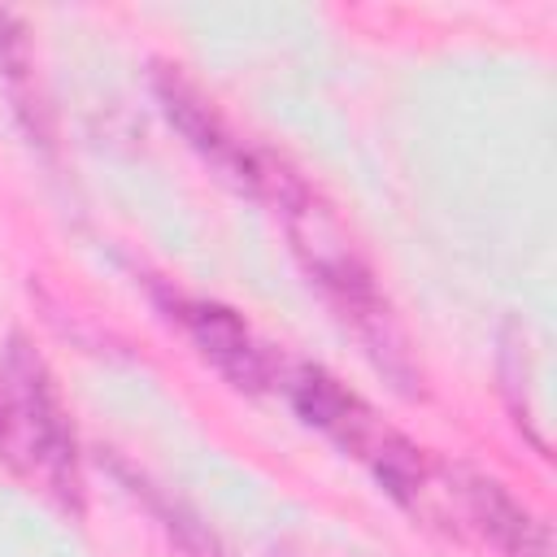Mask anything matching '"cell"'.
<instances>
[{
    "mask_svg": "<svg viewBox=\"0 0 557 557\" xmlns=\"http://www.w3.org/2000/svg\"><path fill=\"white\" fill-rule=\"evenodd\" d=\"M278 209H283L292 248H296L305 274L322 287L326 305L361 339L370 361L400 392L413 396L418 392V370H413V357L405 348V335H400V326H396V318L387 309V296L374 283V270L366 265V257L357 252V244L348 239V231L339 226L331 205L318 191H309L300 178H292L278 191Z\"/></svg>",
    "mask_w": 557,
    "mask_h": 557,
    "instance_id": "6da1fadb",
    "label": "cell"
},
{
    "mask_svg": "<svg viewBox=\"0 0 557 557\" xmlns=\"http://www.w3.org/2000/svg\"><path fill=\"white\" fill-rule=\"evenodd\" d=\"M292 405L300 409V418L309 426H318L348 457H357L396 505H405L422 522L444 527L448 500H453V474L440 479L435 461L409 435H400L396 426H387L335 374H326L322 366H300L296 379H292Z\"/></svg>",
    "mask_w": 557,
    "mask_h": 557,
    "instance_id": "7a4b0ae2",
    "label": "cell"
},
{
    "mask_svg": "<svg viewBox=\"0 0 557 557\" xmlns=\"http://www.w3.org/2000/svg\"><path fill=\"white\" fill-rule=\"evenodd\" d=\"M0 440H9L26 466L48 483V492L83 513V470H78V435L61 405L57 379L44 357L13 335L0 361Z\"/></svg>",
    "mask_w": 557,
    "mask_h": 557,
    "instance_id": "3957f363",
    "label": "cell"
},
{
    "mask_svg": "<svg viewBox=\"0 0 557 557\" xmlns=\"http://www.w3.org/2000/svg\"><path fill=\"white\" fill-rule=\"evenodd\" d=\"M157 100H161L165 117L183 131V139H187L226 183H235L239 191L278 200V191L292 183V170H283V165H274L270 157L252 152V148L222 122V113H218L178 70H161V74H157Z\"/></svg>",
    "mask_w": 557,
    "mask_h": 557,
    "instance_id": "277c9868",
    "label": "cell"
},
{
    "mask_svg": "<svg viewBox=\"0 0 557 557\" xmlns=\"http://www.w3.org/2000/svg\"><path fill=\"white\" fill-rule=\"evenodd\" d=\"M165 309L170 318L183 322V331L191 335L196 352L239 392H265L270 379H274V366H270V352L261 348V339L252 335V326L218 305V300H187V296H165Z\"/></svg>",
    "mask_w": 557,
    "mask_h": 557,
    "instance_id": "5b68a950",
    "label": "cell"
},
{
    "mask_svg": "<svg viewBox=\"0 0 557 557\" xmlns=\"http://www.w3.org/2000/svg\"><path fill=\"white\" fill-rule=\"evenodd\" d=\"M466 505V518L496 544L500 557H553V540L548 527L527 513L496 479L474 474V470H457V487H453Z\"/></svg>",
    "mask_w": 557,
    "mask_h": 557,
    "instance_id": "8992f818",
    "label": "cell"
},
{
    "mask_svg": "<svg viewBox=\"0 0 557 557\" xmlns=\"http://www.w3.org/2000/svg\"><path fill=\"white\" fill-rule=\"evenodd\" d=\"M113 470H117V474L131 483V492H135V496H144V500H148V509L161 518L165 535L174 540V548H178L183 557H226V548L218 544V535H213V531H209V527H205V522H200L191 509H183L178 500H170L165 492H157L148 479L131 474L122 461H113Z\"/></svg>",
    "mask_w": 557,
    "mask_h": 557,
    "instance_id": "52a82bcc",
    "label": "cell"
},
{
    "mask_svg": "<svg viewBox=\"0 0 557 557\" xmlns=\"http://www.w3.org/2000/svg\"><path fill=\"white\" fill-rule=\"evenodd\" d=\"M0 78L13 87L17 109L26 113V126H30V109H39L35 96L26 91V83H30V48H26L22 22L9 9H0Z\"/></svg>",
    "mask_w": 557,
    "mask_h": 557,
    "instance_id": "ba28073f",
    "label": "cell"
},
{
    "mask_svg": "<svg viewBox=\"0 0 557 557\" xmlns=\"http://www.w3.org/2000/svg\"><path fill=\"white\" fill-rule=\"evenodd\" d=\"M274 557H292V553H287V548H283V553H274Z\"/></svg>",
    "mask_w": 557,
    "mask_h": 557,
    "instance_id": "9c48e42d",
    "label": "cell"
}]
</instances>
